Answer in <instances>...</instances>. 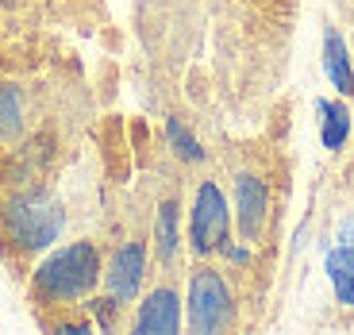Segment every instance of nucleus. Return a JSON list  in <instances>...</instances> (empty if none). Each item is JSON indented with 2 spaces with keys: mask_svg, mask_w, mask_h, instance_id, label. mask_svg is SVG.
Listing matches in <instances>:
<instances>
[{
  "mask_svg": "<svg viewBox=\"0 0 354 335\" xmlns=\"http://www.w3.org/2000/svg\"><path fill=\"white\" fill-rule=\"evenodd\" d=\"M142 273H147V247H142V243H124L104 270L108 297H115V305L135 300V293H139V285H142Z\"/></svg>",
  "mask_w": 354,
  "mask_h": 335,
  "instance_id": "5",
  "label": "nucleus"
},
{
  "mask_svg": "<svg viewBox=\"0 0 354 335\" xmlns=\"http://www.w3.org/2000/svg\"><path fill=\"white\" fill-rule=\"evenodd\" d=\"M177 243H181V231H177V204L166 201L158 208V220H154V251H158L162 262H174Z\"/></svg>",
  "mask_w": 354,
  "mask_h": 335,
  "instance_id": "11",
  "label": "nucleus"
},
{
  "mask_svg": "<svg viewBox=\"0 0 354 335\" xmlns=\"http://www.w3.org/2000/svg\"><path fill=\"white\" fill-rule=\"evenodd\" d=\"M100 282V251L93 243H70L54 251L35 270V293L50 305H70L97 289Z\"/></svg>",
  "mask_w": 354,
  "mask_h": 335,
  "instance_id": "1",
  "label": "nucleus"
},
{
  "mask_svg": "<svg viewBox=\"0 0 354 335\" xmlns=\"http://www.w3.org/2000/svg\"><path fill=\"white\" fill-rule=\"evenodd\" d=\"M166 139H169V147H174V154L181 162H204V147L196 143V135L189 132L181 120H166Z\"/></svg>",
  "mask_w": 354,
  "mask_h": 335,
  "instance_id": "12",
  "label": "nucleus"
},
{
  "mask_svg": "<svg viewBox=\"0 0 354 335\" xmlns=\"http://www.w3.org/2000/svg\"><path fill=\"white\" fill-rule=\"evenodd\" d=\"M266 216H270V193H266V185L254 174H239L235 177V224H239V235L247 243H254L262 235Z\"/></svg>",
  "mask_w": 354,
  "mask_h": 335,
  "instance_id": "6",
  "label": "nucleus"
},
{
  "mask_svg": "<svg viewBox=\"0 0 354 335\" xmlns=\"http://www.w3.org/2000/svg\"><path fill=\"white\" fill-rule=\"evenodd\" d=\"M324 270H328V282L335 289L339 305L354 309V247H346V243L331 247L328 258H324Z\"/></svg>",
  "mask_w": 354,
  "mask_h": 335,
  "instance_id": "10",
  "label": "nucleus"
},
{
  "mask_svg": "<svg viewBox=\"0 0 354 335\" xmlns=\"http://www.w3.org/2000/svg\"><path fill=\"white\" fill-rule=\"evenodd\" d=\"M324 70H328V81L343 93V97H354V66H351V51H346L343 35L335 27L324 31Z\"/></svg>",
  "mask_w": 354,
  "mask_h": 335,
  "instance_id": "8",
  "label": "nucleus"
},
{
  "mask_svg": "<svg viewBox=\"0 0 354 335\" xmlns=\"http://www.w3.org/2000/svg\"><path fill=\"white\" fill-rule=\"evenodd\" d=\"M181 332V300L174 289H154L135 312V335H177Z\"/></svg>",
  "mask_w": 354,
  "mask_h": 335,
  "instance_id": "7",
  "label": "nucleus"
},
{
  "mask_svg": "<svg viewBox=\"0 0 354 335\" xmlns=\"http://www.w3.org/2000/svg\"><path fill=\"white\" fill-rule=\"evenodd\" d=\"M223 255H227L231 262H250V251L247 247H227V243H223Z\"/></svg>",
  "mask_w": 354,
  "mask_h": 335,
  "instance_id": "15",
  "label": "nucleus"
},
{
  "mask_svg": "<svg viewBox=\"0 0 354 335\" xmlns=\"http://www.w3.org/2000/svg\"><path fill=\"white\" fill-rule=\"evenodd\" d=\"M24 127V100H19V89L0 85V135L8 139Z\"/></svg>",
  "mask_w": 354,
  "mask_h": 335,
  "instance_id": "13",
  "label": "nucleus"
},
{
  "mask_svg": "<svg viewBox=\"0 0 354 335\" xmlns=\"http://www.w3.org/2000/svg\"><path fill=\"white\" fill-rule=\"evenodd\" d=\"M231 289L216 270L201 266L189 278V327L196 335H216L231 324Z\"/></svg>",
  "mask_w": 354,
  "mask_h": 335,
  "instance_id": "3",
  "label": "nucleus"
},
{
  "mask_svg": "<svg viewBox=\"0 0 354 335\" xmlns=\"http://www.w3.org/2000/svg\"><path fill=\"white\" fill-rule=\"evenodd\" d=\"M66 228V212L50 193H19L4 204V235L16 251H46L58 243Z\"/></svg>",
  "mask_w": 354,
  "mask_h": 335,
  "instance_id": "2",
  "label": "nucleus"
},
{
  "mask_svg": "<svg viewBox=\"0 0 354 335\" xmlns=\"http://www.w3.org/2000/svg\"><path fill=\"white\" fill-rule=\"evenodd\" d=\"M227 231H231L227 197L220 193L216 181H201L196 201H193V212H189V247H193V255H212V251H223Z\"/></svg>",
  "mask_w": 354,
  "mask_h": 335,
  "instance_id": "4",
  "label": "nucleus"
},
{
  "mask_svg": "<svg viewBox=\"0 0 354 335\" xmlns=\"http://www.w3.org/2000/svg\"><path fill=\"white\" fill-rule=\"evenodd\" d=\"M339 243H346V247H354V216H346V220L339 224Z\"/></svg>",
  "mask_w": 354,
  "mask_h": 335,
  "instance_id": "14",
  "label": "nucleus"
},
{
  "mask_svg": "<svg viewBox=\"0 0 354 335\" xmlns=\"http://www.w3.org/2000/svg\"><path fill=\"white\" fill-rule=\"evenodd\" d=\"M319 116V143L328 150H343L351 139V108L343 100H316Z\"/></svg>",
  "mask_w": 354,
  "mask_h": 335,
  "instance_id": "9",
  "label": "nucleus"
}]
</instances>
